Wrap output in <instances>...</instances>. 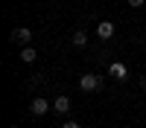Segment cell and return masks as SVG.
Segmentation results:
<instances>
[{"label":"cell","instance_id":"10","mask_svg":"<svg viewBox=\"0 0 146 128\" xmlns=\"http://www.w3.org/2000/svg\"><path fill=\"white\" fill-rule=\"evenodd\" d=\"M62 128H82L79 122H62Z\"/></svg>","mask_w":146,"mask_h":128},{"label":"cell","instance_id":"7","mask_svg":"<svg viewBox=\"0 0 146 128\" xmlns=\"http://www.w3.org/2000/svg\"><path fill=\"white\" fill-rule=\"evenodd\" d=\"M21 58H23V61H27V64H32L35 61V58H38V50H35V47H23V50H21Z\"/></svg>","mask_w":146,"mask_h":128},{"label":"cell","instance_id":"2","mask_svg":"<svg viewBox=\"0 0 146 128\" xmlns=\"http://www.w3.org/2000/svg\"><path fill=\"white\" fill-rule=\"evenodd\" d=\"M12 44H29L32 41V29H27V26H18V29H12Z\"/></svg>","mask_w":146,"mask_h":128},{"label":"cell","instance_id":"5","mask_svg":"<svg viewBox=\"0 0 146 128\" xmlns=\"http://www.w3.org/2000/svg\"><path fill=\"white\" fill-rule=\"evenodd\" d=\"M96 35H100L102 41H108V38L114 35V23H111V20H100V26H96Z\"/></svg>","mask_w":146,"mask_h":128},{"label":"cell","instance_id":"11","mask_svg":"<svg viewBox=\"0 0 146 128\" xmlns=\"http://www.w3.org/2000/svg\"><path fill=\"white\" fill-rule=\"evenodd\" d=\"M140 87H143V90H146V76H140Z\"/></svg>","mask_w":146,"mask_h":128},{"label":"cell","instance_id":"1","mask_svg":"<svg viewBox=\"0 0 146 128\" xmlns=\"http://www.w3.org/2000/svg\"><path fill=\"white\" fill-rule=\"evenodd\" d=\"M79 87L85 93H96V90H102V76H96V73H85L79 79Z\"/></svg>","mask_w":146,"mask_h":128},{"label":"cell","instance_id":"12","mask_svg":"<svg viewBox=\"0 0 146 128\" xmlns=\"http://www.w3.org/2000/svg\"><path fill=\"white\" fill-rule=\"evenodd\" d=\"M9 128H15V125H9Z\"/></svg>","mask_w":146,"mask_h":128},{"label":"cell","instance_id":"4","mask_svg":"<svg viewBox=\"0 0 146 128\" xmlns=\"http://www.w3.org/2000/svg\"><path fill=\"white\" fill-rule=\"evenodd\" d=\"M50 108H53V105H50V102H47V99H41V96L29 102V111H32L35 116H44V114H47V111H50Z\"/></svg>","mask_w":146,"mask_h":128},{"label":"cell","instance_id":"8","mask_svg":"<svg viewBox=\"0 0 146 128\" xmlns=\"http://www.w3.org/2000/svg\"><path fill=\"white\" fill-rule=\"evenodd\" d=\"M70 41H73V47H85V44H88V32H85V29H76Z\"/></svg>","mask_w":146,"mask_h":128},{"label":"cell","instance_id":"9","mask_svg":"<svg viewBox=\"0 0 146 128\" xmlns=\"http://www.w3.org/2000/svg\"><path fill=\"white\" fill-rule=\"evenodd\" d=\"M143 3H146V0H129V6H135V9H140Z\"/></svg>","mask_w":146,"mask_h":128},{"label":"cell","instance_id":"6","mask_svg":"<svg viewBox=\"0 0 146 128\" xmlns=\"http://www.w3.org/2000/svg\"><path fill=\"white\" fill-rule=\"evenodd\" d=\"M53 111H56V114H67V111H70V99H67V96L53 99Z\"/></svg>","mask_w":146,"mask_h":128},{"label":"cell","instance_id":"3","mask_svg":"<svg viewBox=\"0 0 146 128\" xmlns=\"http://www.w3.org/2000/svg\"><path fill=\"white\" fill-rule=\"evenodd\" d=\"M108 76L117 79V81H123V79H129V70H126L123 61H111V67H108Z\"/></svg>","mask_w":146,"mask_h":128}]
</instances>
